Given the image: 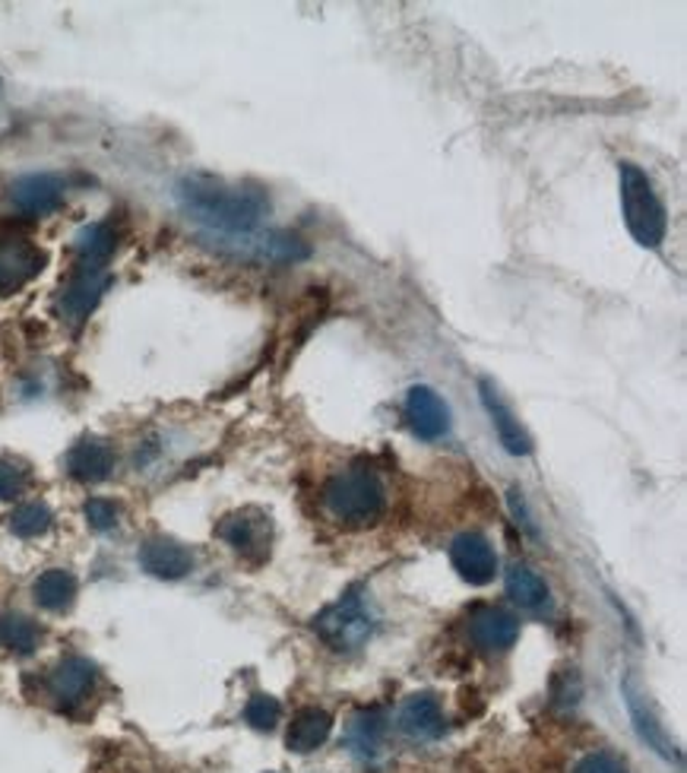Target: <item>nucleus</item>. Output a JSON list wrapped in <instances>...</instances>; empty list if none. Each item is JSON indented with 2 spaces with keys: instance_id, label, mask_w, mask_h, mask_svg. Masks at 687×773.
Returning a JSON list of instances; mask_svg holds the SVG:
<instances>
[{
  "instance_id": "obj_1",
  "label": "nucleus",
  "mask_w": 687,
  "mask_h": 773,
  "mask_svg": "<svg viewBox=\"0 0 687 773\" xmlns=\"http://www.w3.org/2000/svg\"><path fill=\"white\" fill-rule=\"evenodd\" d=\"M175 194L181 210L203 222L215 239L254 235L269 213V197L261 185H232L203 172L185 175Z\"/></svg>"
},
{
  "instance_id": "obj_2",
  "label": "nucleus",
  "mask_w": 687,
  "mask_h": 773,
  "mask_svg": "<svg viewBox=\"0 0 687 773\" xmlns=\"http://www.w3.org/2000/svg\"><path fill=\"white\" fill-rule=\"evenodd\" d=\"M323 507L340 523L368 527L387 510V488L370 466H352L323 485Z\"/></svg>"
},
{
  "instance_id": "obj_3",
  "label": "nucleus",
  "mask_w": 687,
  "mask_h": 773,
  "mask_svg": "<svg viewBox=\"0 0 687 773\" xmlns=\"http://www.w3.org/2000/svg\"><path fill=\"white\" fill-rule=\"evenodd\" d=\"M618 187H621V213H624L628 232L634 235L640 247H660L668 232V216L650 175L634 162H621Z\"/></svg>"
},
{
  "instance_id": "obj_4",
  "label": "nucleus",
  "mask_w": 687,
  "mask_h": 773,
  "mask_svg": "<svg viewBox=\"0 0 687 773\" xmlns=\"http://www.w3.org/2000/svg\"><path fill=\"white\" fill-rule=\"evenodd\" d=\"M374 628H377L374 612H370L365 596L358 589H348L340 603L326 606L314 618V631L336 653H355L358 647H365L370 634H374Z\"/></svg>"
},
{
  "instance_id": "obj_5",
  "label": "nucleus",
  "mask_w": 687,
  "mask_h": 773,
  "mask_svg": "<svg viewBox=\"0 0 687 773\" xmlns=\"http://www.w3.org/2000/svg\"><path fill=\"white\" fill-rule=\"evenodd\" d=\"M219 539L225 545H232V552H239L241 559L251 564H264L269 559V545H273V523L269 514L257 510V507H244L229 514L219 523Z\"/></svg>"
},
{
  "instance_id": "obj_6",
  "label": "nucleus",
  "mask_w": 687,
  "mask_h": 773,
  "mask_svg": "<svg viewBox=\"0 0 687 773\" xmlns=\"http://www.w3.org/2000/svg\"><path fill=\"white\" fill-rule=\"evenodd\" d=\"M111 286V276L106 273V267H80L60 289V298H57V308H60V318L74 327H80L82 320L89 318L102 295Z\"/></svg>"
},
{
  "instance_id": "obj_7",
  "label": "nucleus",
  "mask_w": 687,
  "mask_h": 773,
  "mask_svg": "<svg viewBox=\"0 0 687 773\" xmlns=\"http://www.w3.org/2000/svg\"><path fill=\"white\" fill-rule=\"evenodd\" d=\"M450 564L453 571L469 584V587H485L498 574V555L495 545L481 533H459L450 545Z\"/></svg>"
},
{
  "instance_id": "obj_8",
  "label": "nucleus",
  "mask_w": 687,
  "mask_h": 773,
  "mask_svg": "<svg viewBox=\"0 0 687 773\" xmlns=\"http://www.w3.org/2000/svg\"><path fill=\"white\" fill-rule=\"evenodd\" d=\"M99 682V669L86 656H67L48 672V694L54 697L57 710H74L92 694Z\"/></svg>"
},
{
  "instance_id": "obj_9",
  "label": "nucleus",
  "mask_w": 687,
  "mask_h": 773,
  "mask_svg": "<svg viewBox=\"0 0 687 773\" xmlns=\"http://www.w3.org/2000/svg\"><path fill=\"white\" fill-rule=\"evenodd\" d=\"M45 264H48L45 251L35 247L32 241H0V298L20 292L45 269Z\"/></svg>"
},
{
  "instance_id": "obj_10",
  "label": "nucleus",
  "mask_w": 687,
  "mask_h": 773,
  "mask_svg": "<svg viewBox=\"0 0 687 773\" xmlns=\"http://www.w3.org/2000/svg\"><path fill=\"white\" fill-rule=\"evenodd\" d=\"M10 203L23 216H48L64 203V178L52 172H32L16 178L7 190Z\"/></svg>"
},
{
  "instance_id": "obj_11",
  "label": "nucleus",
  "mask_w": 687,
  "mask_h": 773,
  "mask_svg": "<svg viewBox=\"0 0 687 773\" xmlns=\"http://www.w3.org/2000/svg\"><path fill=\"white\" fill-rule=\"evenodd\" d=\"M406 419L409 428L422 438V441H437L450 431V409L447 402L437 397V390L415 384L406 394Z\"/></svg>"
},
{
  "instance_id": "obj_12",
  "label": "nucleus",
  "mask_w": 687,
  "mask_h": 773,
  "mask_svg": "<svg viewBox=\"0 0 687 773\" xmlns=\"http://www.w3.org/2000/svg\"><path fill=\"white\" fill-rule=\"evenodd\" d=\"M478 390H481L485 412L491 416V426H495V434H498V441L503 444V451L513 456L532 454V438L527 434V428L520 426V419L513 416V409L503 402L498 387H495L488 377H481V380H478Z\"/></svg>"
},
{
  "instance_id": "obj_13",
  "label": "nucleus",
  "mask_w": 687,
  "mask_h": 773,
  "mask_svg": "<svg viewBox=\"0 0 687 773\" xmlns=\"http://www.w3.org/2000/svg\"><path fill=\"white\" fill-rule=\"evenodd\" d=\"M621 694H624L628 714H631V720H634L636 736L646 742V748H653V751H656L660 758H665V761H678V751H675V746H672V739H668L665 726H662L660 717L653 714L650 700L640 694L634 678H624V682H621Z\"/></svg>"
},
{
  "instance_id": "obj_14",
  "label": "nucleus",
  "mask_w": 687,
  "mask_h": 773,
  "mask_svg": "<svg viewBox=\"0 0 687 773\" xmlns=\"http://www.w3.org/2000/svg\"><path fill=\"white\" fill-rule=\"evenodd\" d=\"M140 564L146 574L159 581H181L193 571V555L190 549L168 535H153L140 545Z\"/></svg>"
},
{
  "instance_id": "obj_15",
  "label": "nucleus",
  "mask_w": 687,
  "mask_h": 773,
  "mask_svg": "<svg viewBox=\"0 0 687 773\" xmlns=\"http://www.w3.org/2000/svg\"><path fill=\"white\" fill-rule=\"evenodd\" d=\"M469 638L481 650H510L520 638V621L501 606H478L469 615Z\"/></svg>"
},
{
  "instance_id": "obj_16",
  "label": "nucleus",
  "mask_w": 687,
  "mask_h": 773,
  "mask_svg": "<svg viewBox=\"0 0 687 773\" xmlns=\"http://www.w3.org/2000/svg\"><path fill=\"white\" fill-rule=\"evenodd\" d=\"M111 470H114V451L102 438H82L67 454V473L86 485L108 479Z\"/></svg>"
},
{
  "instance_id": "obj_17",
  "label": "nucleus",
  "mask_w": 687,
  "mask_h": 773,
  "mask_svg": "<svg viewBox=\"0 0 687 773\" xmlns=\"http://www.w3.org/2000/svg\"><path fill=\"white\" fill-rule=\"evenodd\" d=\"M444 710L434 694H412L399 707V729L412 739H437L444 732Z\"/></svg>"
},
{
  "instance_id": "obj_18",
  "label": "nucleus",
  "mask_w": 687,
  "mask_h": 773,
  "mask_svg": "<svg viewBox=\"0 0 687 773\" xmlns=\"http://www.w3.org/2000/svg\"><path fill=\"white\" fill-rule=\"evenodd\" d=\"M330 732H333V717L326 710H320V707H304L291 720L286 746L295 754H311V751H318L330 739Z\"/></svg>"
},
{
  "instance_id": "obj_19",
  "label": "nucleus",
  "mask_w": 687,
  "mask_h": 773,
  "mask_svg": "<svg viewBox=\"0 0 687 773\" xmlns=\"http://www.w3.org/2000/svg\"><path fill=\"white\" fill-rule=\"evenodd\" d=\"M507 596L520 606V609H527V612H542V609H549V603H552V593H549V584L529 567V564H520V561H513L510 567H507Z\"/></svg>"
},
{
  "instance_id": "obj_20",
  "label": "nucleus",
  "mask_w": 687,
  "mask_h": 773,
  "mask_svg": "<svg viewBox=\"0 0 687 773\" xmlns=\"http://www.w3.org/2000/svg\"><path fill=\"white\" fill-rule=\"evenodd\" d=\"M77 589H80V584H77V577H74L70 571L52 567V571H45V574L35 581L32 596H35V603H38L42 609H48V612H67V609L74 606V599H77Z\"/></svg>"
},
{
  "instance_id": "obj_21",
  "label": "nucleus",
  "mask_w": 687,
  "mask_h": 773,
  "mask_svg": "<svg viewBox=\"0 0 687 773\" xmlns=\"http://www.w3.org/2000/svg\"><path fill=\"white\" fill-rule=\"evenodd\" d=\"M74 247L80 254L82 267H106L108 257L118 247V235H114V229L108 222H89V225H82L80 232H77Z\"/></svg>"
},
{
  "instance_id": "obj_22",
  "label": "nucleus",
  "mask_w": 687,
  "mask_h": 773,
  "mask_svg": "<svg viewBox=\"0 0 687 773\" xmlns=\"http://www.w3.org/2000/svg\"><path fill=\"white\" fill-rule=\"evenodd\" d=\"M384 736H387V717H384L380 707L358 710L348 722V746L355 748L358 754H374L384 742Z\"/></svg>"
},
{
  "instance_id": "obj_23",
  "label": "nucleus",
  "mask_w": 687,
  "mask_h": 773,
  "mask_svg": "<svg viewBox=\"0 0 687 773\" xmlns=\"http://www.w3.org/2000/svg\"><path fill=\"white\" fill-rule=\"evenodd\" d=\"M38 643H42V628L32 618L16 612L0 615V647L29 656V653L38 650Z\"/></svg>"
},
{
  "instance_id": "obj_24",
  "label": "nucleus",
  "mask_w": 687,
  "mask_h": 773,
  "mask_svg": "<svg viewBox=\"0 0 687 773\" xmlns=\"http://www.w3.org/2000/svg\"><path fill=\"white\" fill-rule=\"evenodd\" d=\"M52 520L54 514L48 510V505L29 501V505L16 507L10 514V530L20 535V539H38V535H45L52 530Z\"/></svg>"
},
{
  "instance_id": "obj_25",
  "label": "nucleus",
  "mask_w": 687,
  "mask_h": 773,
  "mask_svg": "<svg viewBox=\"0 0 687 773\" xmlns=\"http://www.w3.org/2000/svg\"><path fill=\"white\" fill-rule=\"evenodd\" d=\"M282 717V707L273 694H254L244 707V720L251 722L257 732H269L276 729V722Z\"/></svg>"
},
{
  "instance_id": "obj_26",
  "label": "nucleus",
  "mask_w": 687,
  "mask_h": 773,
  "mask_svg": "<svg viewBox=\"0 0 687 773\" xmlns=\"http://www.w3.org/2000/svg\"><path fill=\"white\" fill-rule=\"evenodd\" d=\"M29 488V470L16 460L0 456V501H16Z\"/></svg>"
},
{
  "instance_id": "obj_27",
  "label": "nucleus",
  "mask_w": 687,
  "mask_h": 773,
  "mask_svg": "<svg viewBox=\"0 0 687 773\" xmlns=\"http://www.w3.org/2000/svg\"><path fill=\"white\" fill-rule=\"evenodd\" d=\"M82 517H86V523H89L96 533H108V530L118 527L121 510H118L114 501H108V498H89L86 507H82Z\"/></svg>"
},
{
  "instance_id": "obj_28",
  "label": "nucleus",
  "mask_w": 687,
  "mask_h": 773,
  "mask_svg": "<svg viewBox=\"0 0 687 773\" xmlns=\"http://www.w3.org/2000/svg\"><path fill=\"white\" fill-rule=\"evenodd\" d=\"M574 773H628L624 764L618 758H611L606 751H596V754H586L580 764L574 768Z\"/></svg>"
},
{
  "instance_id": "obj_29",
  "label": "nucleus",
  "mask_w": 687,
  "mask_h": 773,
  "mask_svg": "<svg viewBox=\"0 0 687 773\" xmlns=\"http://www.w3.org/2000/svg\"><path fill=\"white\" fill-rule=\"evenodd\" d=\"M507 505H510V514L517 517V523H520L529 535H539L535 533V523H532V517H529V510H527V498H523V492H520L517 485L507 492Z\"/></svg>"
}]
</instances>
